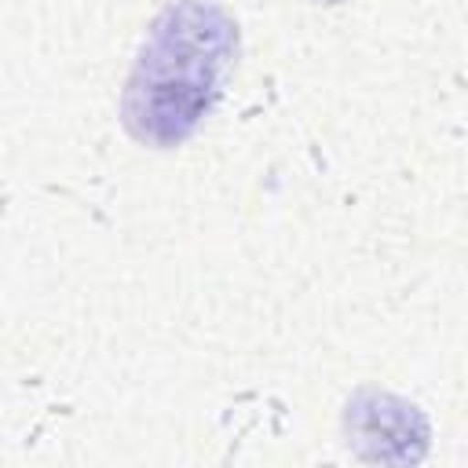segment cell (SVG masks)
<instances>
[{"label":"cell","instance_id":"obj_1","mask_svg":"<svg viewBox=\"0 0 468 468\" xmlns=\"http://www.w3.org/2000/svg\"><path fill=\"white\" fill-rule=\"evenodd\" d=\"M227 51L230 26L212 7H201L194 0L172 7L157 22L135 66L128 102L132 124L161 143L183 139L208 106Z\"/></svg>","mask_w":468,"mask_h":468}]
</instances>
